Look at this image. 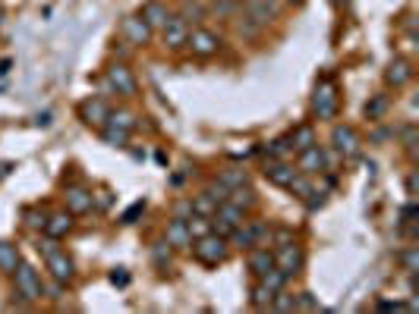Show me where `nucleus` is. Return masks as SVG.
Listing matches in <instances>:
<instances>
[{
  "mask_svg": "<svg viewBox=\"0 0 419 314\" xmlns=\"http://www.w3.org/2000/svg\"><path fill=\"white\" fill-rule=\"evenodd\" d=\"M189 252H193V258L199 261V264L218 267V264H224L227 255H230V242H227L224 236H218V232H205V236L193 239Z\"/></svg>",
  "mask_w": 419,
  "mask_h": 314,
  "instance_id": "nucleus-1",
  "label": "nucleus"
},
{
  "mask_svg": "<svg viewBox=\"0 0 419 314\" xmlns=\"http://www.w3.org/2000/svg\"><path fill=\"white\" fill-rule=\"evenodd\" d=\"M104 89H108L110 95H120L130 101V98H136V91H139L136 73H132L123 60H114L108 66V73H104Z\"/></svg>",
  "mask_w": 419,
  "mask_h": 314,
  "instance_id": "nucleus-2",
  "label": "nucleus"
},
{
  "mask_svg": "<svg viewBox=\"0 0 419 314\" xmlns=\"http://www.w3.org/2000/svg\"><path fill=\"white\" fill-rule=\"evenodd\" d=\"M337 107H341L337 85L325 75V79H318V82H316V91H312V116H316V120H334Z\"/></svg>",
  "mask_w": 419,
  "mask_h": 314,
  "instance_id": "nucleus-3",
  "label": "nucleus"
},
{
  "mask_svg": "<svg viewBox=\"0 0 419 314\" xmlns=\"http://www.w3.org/2000/svg\"><path fill=\"white\" fill-rule=\"evenodd\" d=\"M10 277H13V289L26 302H32V305H35V302L44 299V283H42V277H38V270H35L32 264H22V261H19V267H16Z\"/></svg>",
  "mask_w": 419,
  "mask_h": 314,
  "instance_id": "nucleus-4",
  "label": "nucleus"
},
{
  "mask_svg": "<svg viewBox=\"0 0 419 314\" xmlns=\"http://www.w3.org/2000/svg\"><path fill=\"white\" fill-rule=\"evenodd\" d=\"M221 35H214L212 28H189V35H186V48L193 50V57H202V60H208V57H214L221 50Z\"/></svg>",
  "mask_w": 419,
  "mask_h": 314,
  "instance_id": "nucleus-5",
  "label": "nucleus"
},
{
  "mask_svg": "<svg viewBox=\"0 0 419 314\" xmlns=\"http://www.w3.org/2000/svg\"><path fill=\"white\" fill-rule=\"evenodd\" d=\"M243 220H246V211L237 207L234 201H224V205H218V211L212 214V232H218V236H224V239H227V236H230Z\"/></svg>",
  "mask_w": 419,
  "mask_h": 314,
  "instance_id": "nucleus-6",
  "label": "nucleus"
},
{
  "mask_svg": "<svg viewBox=\"0 0 419 314\" xmlns=\"http://www.w3.org/2000/svg\"><path fill=\"white\" fill-rule=\"evenodd\" d=\"M44 267H48V273H51V280H54V283L69 286V283L76 280V264H73V258H69L60 246H57L54 252L44 255Z\"/></svg>",
  "mask_w": 419,
  "mask_h": 314,
  "instance_id": "nucleus-7",
  "label": "nucleus"
},
{
  "mask_svg": "<svg viewBox=\"0 0 419 314\" xmlns=\"http://www.w3.org/2000/svg\"><path fill=\"white\" fill-rule=\"evenodd\" d=\"M120 35H123V41L130 44V48H145V44L155 38V28L136 13V16H126V19L120 22Z\"/></svg>",
  "mask_w": 419,
  "mask_h": 314,
  "instance_id": "nucleus-8",
  "label": "nucleus"
},
{
  "mask_svg": "<svg viewBox=\"0 0 419 314\" xmlns=\"http://www.w3.org/2000/svg\"><path fill=\"white\" fill-rule=\"evenodd\" d=\"M331 145H334V151L341 157H357L359 154V148H363V138H359V132L353 129V126H347V123H337L334 129H331Z\"/></svg>",
  "mask_w": 419,
  "mask_h": 314,
  "instance_id": "nucleus-9",
  "label": "nucleus"
},
{
  "mask_svg": "<svg viewBox=\"0 0 419 314\" xmlns=\"http://www.w3.org/2000/svg\"><path fill=\"white\" fill-rule=\"evenodd\" d=\"M240 7H243V16L255 28H265L277 19V0H243Z\"/></svg>",
  "mask_w": 419,
  "mask_h": 314,
  "instance_id": "nucleus-10",
  "label": "nucleus"
},
{
  "mask_svg": "<svg viewBox=\"0 0 419 314\" xmlns=\"http://www.w3.org/2000/svg\"><path fill=\"white\" fill-rule=\"evenodd\" d=\"M275 267H281L287 277H300L302 267H306V252L296 242H287V246L275 248Z\"/></svg>",
  "mask_w": 419,
  "mask_h": 314,
  "instance_id": "nucleus-11",
  "label": "nucleus"
},
{
  "mask_svg": "<svg viewBox=\"0 0 419 314\" xmlns=\"http://www.w3.org/2000/svg\"><path fill=\"white\" fill-rule=\"evenodd\" d=\"M189 22L183 19V16H171V19L161 26V44H164L167 50H180L186 48V35H189Z\"/></svg>",
  "mask_w": 419,
  "mask_h": 314,
  "instance_id": "nucleus-12",
  "label": "nucleus"
},
{
  "mask_svg": "<svg viewBox=\"0 0 419 314\" xmlns=\"http://www.w3.org/2000/svg\"><path fill=\"white\" fill-rule=\"evenodd\" d=\"M108 101L104 98H85L83 104H79V120H83L85 126H92V129H101L104 123H108Z\"/></svg>",
  "mask_w": 419,
  "mask_h": 314,
  "instance_id": "nucleus-13",
  "label": "nucleus"
},
{
  "mask_svg": "<svg viewBox=\"0 0 419 314\" xmlns=\"http://www.w3.org/2000/svg\"><path fill=\"white\" fill-rule=\"evenodd\" d=\"M262 173H265V179H268L271 185H277V189H287L300 170H296L290 160H275V157H268V160H265V167H262Z\"/></svg>",
  "mask_w": 419,
  "mask_h": 314,
  "instance_id": "nucleus-14",
  "label": "nucleus"
},
{
  "mask_svg": "<svg viewBox=\"0 0 419 314\" xmlns=\"http://www.w3.org/2000/svg\"><path fill=\"white\" fill-rule=\"evenodd\" d=\"M63 201H67V211L73 217H83V214L95 211L92 207V189H85V185H67L63 189Z\"/></svg>",
  "mask_w": 419,
  "mask_h": 314,
  "instance_id": "nucleus-15",
  "label": "nucleus"
},
{
  "mask_svg": "<svg viewBox=\"0 0 419 314\" xmlns=\"http://www.w3.org/2000/svg\"><path fill=\"white\" fill-rule=\"evenodd\" d=\"M296 170L300 173H325L328 170V151L322 148V145H312V148H306V151H300V164H296Z\"/></svg>",
  "mask_w": 419,
  "mask_h": 314,
  "instance_id": "nucleus-16",
  "label": "nucleus"
},
{
  "mask_svg": "<svg viewBox=\"0 0 419 314\" xmlns=\"http://www.w3.org/2000/svg\"><path fill=\"white\" fill-rule=\"evenodd\" d=\"M164 242L173 248V252H186V248L193 246V236H189V230H186V220L183 217H171V220H167Z\"/></svg>",
  "mask_w": 419,
  "mask_h": 314,
  "instance_id": "nucleus-17",
  "label": "nucleus"
},
{
  "mask_svg": "<svg viewBox=\"0 0 419 314\" xmlns=\"http://www.w3.org/2000/svg\"><path fill=\"white\" fill-rule=\"evenodd\" d=\"M246 267H249V273H253L255 280H259L262 273L275 267V248L271 246H253L249 255H246Z\"/></svg>",
  "mask_w": 419,
  "mask_h": 314,
  "instance_id": "nucleus-18",
  "label": "nucleus"
},
{
  "mask_svg": "<svg viewBox=\"0 0 419 314\" xmlns=\"http://www.w3.org/2000/svg\"><path fill=\"white\" fill-rule=\"evenodd\" d=\"M410 79H413V63L407 60V57H394V60L385 66V85L388 89H404Z\"/></svg>",
  "mask_w": 419,
  "mask_h": 314,
  "instance_id": "nucleus-19",
  "label": "nucleus"
},
{
  "mask_svg": "<svg viewBox=\"0 0 419 314\" xmlns=\"http://www.w3.org/2000/svg\"><path fill=\"white\" fill-rule=\"evenodd\" d=\"M139 16H142L151 28H161L173 13H171V7H167V0H145L142 10H139Z\"/></svg>",
  "mask_w": 419,
  "mask_h": 314,
  "instance_id": "nucleus-20",
  "label": "nucleus"
},
{
  "mask_svg": "<svg viewBox=\"0 0 419 314\" xmlns=\"http://www.w3.org/2000/svg\"><path fill=\"white\" fill-rule=\"evenodd\" d=\"M67 232H73V214L63 207V211H54L48 214V223H44V236L51 239H63Z\"/></svg>",
  "mask_w": 419,
  "mask_h": 314,
  "instance_id": "nucleus-21",
  "label": "nucleus"
},
{
  "mask_svg": "<svg viewBox=\"0 0 419 314\" xmlns=\"http://www.w3.org/2000/svg\"><path fill=\"white\" fill-rule=\"evenodd\" d=\"M227 242L234 248H240V252H249V248L255 246V226H253V220H243L240 226H237L230 236H227Z\"/></svg>",
  "mask_w": 419,
  "mask_h": 314,
  "instance_id": "nucleus-22",
  "label": "nucleus"
},
{
  "mask_svg": "<svg viewBox=\"0 0 419 314\" xmlns=\"http://www.w3.org/2000/svg\"><path fill=\"white\" fill-rule=\"evenodd\" d=\"M416 217H419V207L416 201H407L404 207H400V220H397V230L404 232L407 239H416Z\"/></svg>",
  "mask_w": 419,
  "mask_h": 314,
  "instance_id": "nucleus-23",
  "label": "nucleus"
},
{
  "mask_svg": "<svg viewBox=\"0 0 419 314\" xmlns=\"http://www.w3.org/2000/svg\"><path fill=\"white\" fill-rule=\"evenodd\" d=\"M388 107H391V98L388 95H372L369 101H366L363 113H366V120H372V123H382L385 113H388Z\"/></svg>",
  "mask_w": 419,
  "mask_h": 314,
  "instance_id": "nucleus-24",
  "label": "nucleus"
},
{
  "mask_svg": "<svg viewBox=\"0 0 419 314\" xmlns=\"http://www.w3.org/2000/svg\"><path fill=\"white\" fill-rule=\"evenodd\" d=\"M318 138H316V129H312L309 123H300L293 132H290V145H293V151L300 154V151H306V148H312Z\"/></svg>",
  "mask_w": 419,
  "mask_h": 314,
  "instance_id": "nucleus-25",
  "label": "nucleus"
},
{
  "mask_svg": "<svg viewBox=\"0 0 419 314\" xmlns=\"http://www.w3.org/2000/svg\"><path fill=\"white\" fill-rule=\"evenodd\" d=\"M19 248L13 246V242H7V239H0V273H13L16 267H19Z\"/></svg>",
  "mask_w": 419,
  "mask_h": 314,
  "instance_id": "nucleus-26",
  "label": "nucleus"
},
{
  "mask_svg": "<svg viewBox=\"0 0 419 314\" xmlns=\"http://www.w3.org/2000/svg\"><path fill=\"white\" fill-rule=\"evenodd\" d=\"M230 201H234L237 207H243V211H253L255 201H259V195H255L253 185H237V189H230Z\"/></svg>",
  "mask_w": 419,
  "mask_h": 314,
  "instance_id": "nucleus-27",
  "label": "nucleus"
},
{
  "mask_svg": "<svg viewBox=\"0 0 419 314\" xmlns=\"http://www.w3.org/2000/svg\"><path fill=\"white\" fill-rule=\"evenodd\" d=\"M148 252H151V261H155V267H161V270H167L171 267V261H173V248L167 246L164 239H155L148 246Z\"/></svg>",
  "mask_w": 419,
  "mask_h": 314,
  "instance_id": "nucleus-28",
  "label": "nucleus"
},
{
  "mask_svg": "<svg viewBox=\"0 0 419 314\" xmlns=\"http://www.w3.org/2000/svg\"><path fill=\"white\" fill-rule=\"evenodd\" d=\"M218 179L227 185V189H237V185H246L249 183V173L243 170V167H224V170L218 173Z\"/></svg>",
  "mask_w": 419,
  "mask_h": 314,
  "instance_id": "nucleus-29",
  "label": "nucleus"
},
{
  "mask_svg": "<svg viewBox=\"0 0 419 314\" xmlns=\"http://www.w3.org/2000/svg\"><path fill=\"white\" fill-rule=\"evenodd\" d=\"M271 295H275V293H271V289L265 286V283H262V280H255V286L249 289V305H253V308H259V311H265V308L271 305Z\"/></svg>",
  "mask_w": 419,
  "mask_h": 314,
  "instance_id": "nucleus-30",
  "label": "nucleus"
},
{
  "mask_svg": "<svg viewBox=\"0 0 419 314\" xmlns=\"http://www.w3.org/2000/svg\"><path fill=\"white\" fill-rule=\"evenodd\" d=\"M290 154H293L290 136L275 138V142H268V148H265V157H275V160H290Z\"/></svg>",
  "mask_w": 419,
  "mask_h": 314,
  "instance_id": "nucleus-31",
  "label": "nucleus"
},
{
  "mask_svg": "<svg viewBox=\"0 0 419 314\" xmlns=\"http://www.w3.org/2000/svg\"><path fill=\"white\" fill-rule=\"evenodd\" d=\"M394 258H397V264L404 267L410 277H416V270H419V248L416 246H407L404 252H397Z\"/></svg>",
  "mask_w": 419,
  "mask_h": 314,
  "instance_id": "nucleus-32",
  "label": "nucleus"
},
{
  "mask_svg": "<svg viewBox=\"0 0 419 314\" xmlns=\"http://www.w3.org/2000/svg\"><path fill=\"white\" fill-rule=\"evenodd\" d=\"M98 132H101V138L108 145H114V148H126V142H130V136H132V132H123V129H117V126H108V123H104Z\"/></svg>",
  "mask_w": 419,
  "mask_h": 314,
  "instance_id": "nucleus-33",
  "label": "nucleus"
},
{
  "mask_svg": "<svg viewBox=\"0 0 419 314\" xmlns=\"http://www.w3.org/2000/svg\"><path fill=\"white\" fill-rule=\"evenodd\" d=\"M259 280L265 283V286H268L271 293H277V289H287V280H290V277L281 270V267H271V270H265V273H262Z\"/></svg>",
  "mask_w": 419,
  "mask_h": 314,
  "instance_id": "nucleus-34",
  "label": "nucleus"
},
{
  "mask_svg": "<svg viewBox=\"0 0 419 314\" xmlns=\"http://www.w3.org/2000/svg\"><path fill=\"white\" fill-rule=\"evenodd\" d=\"M108 126H117V129H123V132H132L136 129V116H132L130 110H110Z\"/></svg>",
  "mask_w": 419,
  "mask_h": 314,
  "instance_id": "nucleus-35",
  "label": "nucleus"
},
{
  "mask_svg": "<svg viewBox=\"0 0 419 314\" xmlns=\"http://www.w3.org/2000/svg\"><path fill=\"white\" fill-rule=\"evenodd\" d=\"M205 13H208V10L202 7L199 0H183V7H180L177 16H183V19L193 26V22H202V19H205Z\"/></svg>",
  "mask_w": 419,
  "mask_h": 314,
  "instance_id": "nucleus-36",
  "label": "nucleus"
},
{
  "mask_svg": "<svg viewBox=\"0 0 419 314\" xmlns=\"http://www.w3.org/2000/svg\"><path fill=\"white\" fill-rule=\"evenodd\" d=\"M186 230H189V236H193V239H199V236L212 232V217H202V214H189V217H186Z\"/></svg>",
  "mask_w": 419,
  "mask_h": 314,
  "instance_id": "nucleus-37",
  "label": "nucleus"
},
{
  "mask_svg": "<svg viewBox=\"0 0 419 314\" xmlns=\"http://www.w3.org/2000/svg\"><path fill=\"white\" fill-rule=\"evenodd\" d=\"M287 192H290V195H293V198L306 201V198H309V195H312V192H316V189H312L309 176H302V173H296V176H293V183L287 185Z\"/></svg>",
  "mask_w": 419,
  "mask_h": 314,
  "instance_id": "nucleus-38",
  "label": "nucleus"
},
{
  "mask_svg": "<svg viewBox=\"0 0 419 314\" xmlns=\"http://www.w3.org/2000/svg\"><path fill=\"white\" fill-rule=\"evenodd\" d=\"M202 192H205V195L214 201V205H224V201H230V189H227V185L221 183V179H214V183H208Z\"/></svg>",
  "mask_w": 419,
  "mask_h": 314,
  "instance_id": "nucleus-39",
  "label": "nucleus"
},
{
  "mask_svg": "<svg viewBox=\"0 0 419 314\" xmlns=\"http://www.w3.org/2000/svg\"><path fill=\"white\" fill-rule=\"evenodd\" d=\"M189 201H193V214H202V217H212V214L218 211V205H214V201L208 198L205 192H199V195H193V198H189Z\"/></svg>",
  "mask_w": 419,
  "mask_h": 314,
  "instance_id": "nucleus-40",
  "label": "nucleus"
},
{
  "mask_svg": "<svg viewBox=\"0 0 419 314\" xmlns=\"http://www.w3.org/2000/svg\"><path fill=\"white\" fill-rule=\"evenodd\" d=\"M22 217H26L28 230L44 232V223H48V214H44V211H38V207H26V211H22Z\"/></svg>",
  "mask_w": 419,
  "mask_h": 314,
  "instance_id": "nucleus-41",
  "label": "nucleus"
},
{
  "mask_svg": "<svg viewBox=\"0 0 419 314\" xmlns=\"http://www.w3.org/2000/svg\"><path fill=\"white\" fill-rule=\"evenodd\" d=\"M296 311H322V305H318V299L309 293V289H302V293L296 295Z\"/></svg>",
  "mask_w": 419,
  "mask_h": 314,
  "instance_id": "nucleus-42",
  "label": "nucleus"
},
{
  "mask_svg": "<svg viewBox=\"0 0 419 314\" xmlns=\"http://www.w3.org/2000/svg\"><path fill=\"white\" fill-rule=\"evenodd\" d=\"M110 205H114V192H110V189L92 192V207H98V211H108Z\"/></svg>",
  "mask_w": 419,
  "mask_h": 314,
  "instance_id": "nucleus-43",
  "label": "nucleus"
},
{
  "mask_svg": "<svg viewBox=\"0 0 419 314\" xmlns=\"http://www.w3.org/2000/svg\"><path fill=\"white\" fill-rule=\"evenodd\" d=\"M287 242H296L293 239V230H287V226H277V230H271V242H268V246L281 248V246H287Z\"/></svg>",
  "mask_w": 419,
  "mask_h": 314,
  "instance_id": "nucleus-44",
  "label": "nucleus"
},
{
  "mask_svg": "<svg viewBox=\"0 0 419 314\" xmlns=\"http://www.w3.org/2000/svg\"><path fill=\"white\" fill-rule=\"evenodd\" d=\"M212 10H214V13H221V16H237V10H240V0H214Z\"/></svg>",
  "mask_w": 419,
  "mask_h": 314,
  "instance_id": "nucleus-45",
  "label": "nucleus"
},
{
  "mask_svg": "<svg viewBox=\"0 0 419 314\" xmlns=\"http://www.w3.org/2000/svg\"><path fill=\"white\" fill-rule=\"evenodd\" d=\"M145 214V201H136V205H130L123 211V217H120V223H136L139 217H142Z\"/></svg>",
  "mask_w": 419,
  "mask_h": 314,
  "instance_id": "nucleus-46",
  "label": "nucleus"
},
{
  "mask_svg": "<svg viewBox=\"0 0 419 314\" xmlns=\"http://www.w3.org/2000/svg\"><path fill=\"white\" fill-rule=\"evenodd\" d=\"M404 148L410 157H416V126H404Z\"/></svg>",
  "mask_w": 419,
  "mask_h": 314,
  "instance_id": "nucleus-47",
  "label": "nucleus"
},
{
  "mask_svg": "<svg viewBox=\"0 0 419 314\" xmlns=\"http://www.w3.org/2000/svg\"><path fill=\"white\" fill-rule=\"evenodd\" d=\"M110 283H114V286H126V283H130V273H126L123 267H120V270L110 273Z\"/></svg>",
  "mask_w": 419,
  "mask_h": 314,
  "instance_id": "nucleus-48",
  "label": "nucleus"
},
{
  "mask_svg": "<svg viewBox=\"0 0 419 314\" xmlns=\"http://www.w3.org/2000/svg\"><path fill=\"white\" fill-rule=\"evenodd\" d=\"M189 214H193V201H180L177 207H173V217H189Z\"/></svg>",
  "mask_w": 419,
  "mask_h": 314,
  "instance_id": "nucleus-49",
  "label": "nucleus"
},
{
  "mask_svg": "<svg viewBox=\"0 0 419 314\" xmlns=\"http://www.w3.org/2000/svg\"><path fill=\"white\" fill-rule=\"evenodd\" d=\"M407 195H410V198H416V173H410V176H407Z\"/></svg>",
  "mask_w": 419,
  "mask_h": 314,
  "instance_id": "nucleus-50",
  "label": "nucleus"
},
{
  "mask_svg": "<svg viewBox=\"0 0 419 314\" xmlns=\"http://www.w3.org/2000/svg\"><path fill=\"white\" fill-rule=\"evenodd\" d=\"M35 123H38V126H48V123H51V113H42L38 120H35Z\"/></svg>",
  "mask_w": 419,
  "mask_h": 314,
  "instance_id": "nucleus-51",
  "label": "nucleus"
},
{
  "mask_svg": "<svg viewBox=\"0 0 419 314\" xmlns=\"http://www.w3.org/2000/svg\"><path fill=\"white\" fill-rule=\"evenodd\" d=\"M10 73V60H3V63H0V75H7Z\"/></svg>",
  "mask_w": 419,
  "mask_h": 314,
  "instance_id": "nucleus-52",
  "label": "nucleus"
},
{
  "mask_svg": "<svg viewBox=\"0 0 419 314\" xmlns=\"http://www.w3.org/2000/svg\"><path fill=\"white\" fill-rule=\"evenodd\" d=\"M284 3H290V7H302L306 0H284Z\"/></svg>",
  "mask_w": 419,
  "mask_h": 314,
  "instance_id": "nucleus-53",
  "label": "nucleus"
},
{
  "mask_svg": "<svg viewBox=\"0 0 419 314\" xmlns=\"http://www.w3.org/2000/svg\"><path fill=\"white\" fill-rule=\"evenodd\" d=\"M331 3H334V7H347V0H331Z\"/></svg>",
  "mask_w": 419,
  "mask_h": 314,
  "instance_id": "nucleus-54",
  "label": "nucleus"
}]
</instances>
